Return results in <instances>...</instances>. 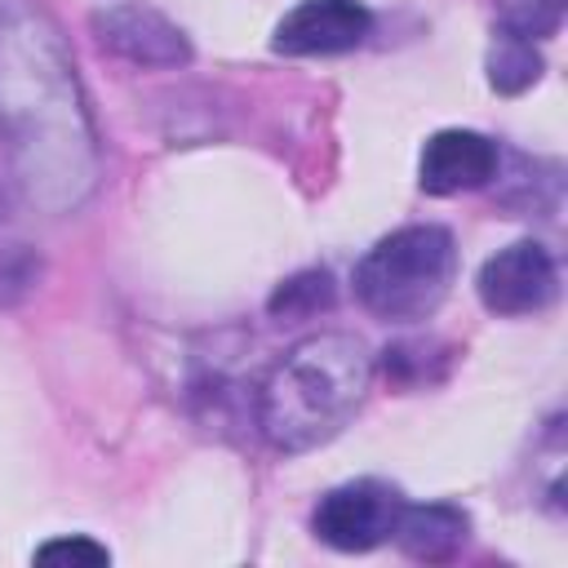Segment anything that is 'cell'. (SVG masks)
<instances>
[{
	"instance_id": "cell-13",
	"label": "cell",
	"mask_w": 568,
	"mask_h": 568,
	"mask_svg": "<svg viewBox=\"0 0 568 568\" xmlns=\"http://www.w3.org/2000/svg\"><path fill=\"white\" fill-rule=\"evenodd\" d=\"M36 559L40 564H62V559H71V564H106L111 555H106V546H98L89 537H58V541H44L36 550Z\"/></svg>"
},
{
	"instance_id": "cell-6",
	"label": "cell",
	"mask_w": 568,
	"mask_h": 568,
	"mask_svg": "<svg viewBox=\"0 0 568 568\" xmlns=\"http://www.w3.org/2000/svg\"><path fill=\"white\" fill-rule=\"evenodd\" d=\"M373 13L359 0H302L293 4L271 36V49L284 58H328L364 44Z\"/></svg>"
},
{
	"instance_id": "cell-5",
	"label": "cell",
	"mask_w": 568,
	"mask_h": 568,
	"mask_svg": "<svg viewBox=\"0 0 568 568\" xmlns=\"http://www.w3.org/2000/svg\"><path fill=\"white\" fill-rule=\"evenodd\" d=\"M475 288L493 315H532V311L550 306V297L559 288V271H555V257L546 244L515 240L479 266Z\"/></svg>"
},
{
	"instance_id": "cell-3",
	"label": "cell",
	"mask_w": 568,
	"mask_h": 568,
	"mask_svg": "<svg viewBox=\"0 0 568 568\" xmlns=\"http://www.w3.org/2000/svg\"><path fill=\"white\" fill-rule=\"evenodd\" d=\"M457 275V244L444 226L417 222L382 235L355 266V297L377 320H426Z\"/></svg>"
},
{
	"instance_id": "cell-1",
	"label": "cell",
	"mask_w": 568,
	"mask_h": 568,
	"mask_svg": "<svg viewBox=\"0 0 568 568\" xmlns=\"http://www.w3.org/2000/svg\"><path fill=\"white\" fill-rule=\"evenodd\" d=\"M0 129L31 195L58 209L93 186V129L53 22L31 0H0Z\"/></svg>"
},
{
	"instance_id": "cell-10",
	"label": "cell",
	"mask_w": 568,
	"mask_h": 568,
	"mask_svg": "<svg viewBox=\"0 0 568 568\" xmlns=\"http://www.w3.org/2000/svg\"><path fill=\"white\" fill-rule=\"evenodd\" d=\"M537 75H541V53H537V44L497 31V36H493V49H488V84H493L497 93H524L528 84H537Z\"/></svg>"
},
{
	"instance_id": "cell-11",
	"label": "cell",
	"mask_w": 568,
	"mask_h": 568,
	"mask_svg": "<svg viewBox=\"0 0 568 568\" xmlns=\"http://www.w3.org/2000/svg\"><path fill=\"white\" fill-rule=\"evenodd\" d=\"M271 315L275 320H306V315H320L333 306V275L328 271H297L293 280H284L275 293H271Z\"/></svg>"
},
{
	"instance_id": "cell-8",
	"label": "cell",
	"mask_w": 568,
	"mask_h": 568,
	"mask_svg": "<svg viewBox=\"0 0 568 568\" xmlns=\"http://www.w3.org/2000/svg\"><path fill=\"white\" fill-rule=\"evenodd\" d=\"M497 173V142L475 129H439L426 138L417 155V186L426 195H457L493 182Z\"/></svg>"
},
{
	"instance_id": "cell-7",
	"label": "cell",
	"mask_w": 568,
	"mask_h": 568,
	"mask_svg": "<svg viewBox=\"0 0 568 568\" xmlns=\"http://www.w3.org/2000/svg\"><path fill=\"white\" fill-rule=\"evenodd\" d=\"M93 36L102 49L133 67H186L191 62V40L182 36L178 22H169L155 9L142 4H115L93 13Z\"/></svg>"
},
{
	"instance_id": "cell-12",
	"label": "cell",
	"mask_w": 568,
	"mask_h": 568,
	"mask_svg": "<svg viewBox=\"0 0 568 568\" xmlns=\"http://www.w3.org/2000/svg\"><path fill=\"white\" fill-rule=\"evenodd\" d=\"M559 18H564V0H506L501 18H497V31L537 44V40L559 31Z\"/></svg>"
},
{
	"instance_id": "cell-14",
	"label": "cell",
	"mask_w": 568,
	"mask_h": 568,
	"mask_svg": "<svg viewBox=\"0 0 568 568\" xmlns=\"http://www.w3.org/2000/svg\"><path fill=\"white\" fill-rule=\"evenodd\" d=\"M0 213H4V195H0Z\"/></svg>"
},
{
	"instance_id": "cell-4",
	"label": "cell",
	"mask_w": 568,
	"mask_h": 568,
	"mask_svg": "<svg viewBox=\"0 0 568 568\" xmlns=\"http://www.w3.org/2000/svg\"><path fill=\"white\" fill-rule=\"evenodd\" d=\"M399 506L404 497L382 484V479H351V484H337L320 497L315 515H311V528L324 546L333 550H373L382 546L390 532H395V519H399Z\"/></svg>"
},
{
	"instance_id": "cell-9",
	"label": "cell",
	"mask_w": 568,
	"mask_h": 568,
	"mask_svg": "<svg viewBox=\"0 0 568 568\" xmlns=\"http://www.w3.org/2000/svg\"><path fill=\"white\" fill-rule=\"evenodd\" d=\"M466 532H470V519L462 506H448V501H426V506H399V519H395V541L404 555L413 559H426V564H444L453 559L462 546H466Z\"/></svg>"
},
{
	"instance_id": "cell-2",
	"label": "cell",
	"mask_w": 568,
	"mask_h": 568,
	"mask_svg": "<svg viewBox=\"0 0 568 568\" xmlns=\"http://www.w3.org/2000/svg\"><path fill=\"white\" fill-rule=\"evenodd\" d=\"M373 355L355 333H311L293 342L257 390V430L275 453L328 444L364 404Z\"/></svg>"
}]
</instances>
